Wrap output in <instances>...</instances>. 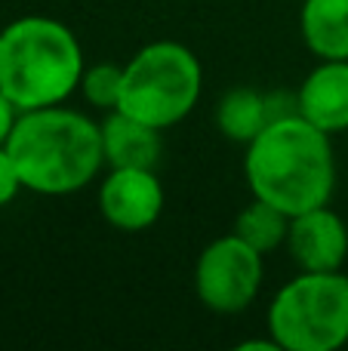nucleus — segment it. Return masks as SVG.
<instances>
[{
    "label": "nucleus",
    "instance_id": "1",
    "mask_svg": "<svg viewBox=\"0 0 348 351\" xmlns=\"http://www.w3.org/2000/svg\"><path fill=\"white\" fill-rule=\"evenodd\" d=\"M244 173L253 197L269 200L290 216L324 206L336 188L330 136L302 114L275 117L247 145Z\"/></svg>",
    "mask_w": 348,
    "mask_h": 351
},
{
    "label": "nucleus",
    "instance_id": "2",
    "mask_svg": "<svg viewBox=\"0 0 348 351\" xmlns=\"http://www.w3.org/2000/svg\"><path fill=\"white\" fill-rule=\"evenodd\" d=\"M22 188L34 194H74L105 167L102 127L65 105L18 111L6 139Z\"/></svg>",
    "mask_w": 348,
    "mask_h": 351
},
{
    "label": "nucleus",
    "instance_id": "3",
    "mask_svg": "<svg viewBox=\"0 0 348 351\" xmlns=\"http://www.w3.org/2000/svg\"><path fill=\"white\" fill-rule=\"evenodd\" d=\"M84 49L68 25L22 16L0 31V93L18 111L62 105L84 77Z\"/></svg>",
    "mask_w": 348,
    "mask_h": 351
},
{
    "label": "nucleus",
    "instance_id": "4",
    "mask_svg": "<svg viewBox=\"0 0 348 351\" xmlns=\"http://www.w3.org/2000/svg\"><path fill=\"white\" fill-rule=\"evenodd\" d=\"M203 90V68L188 47L154 40L123 65L117 111L166 130L185 121Z\"/></svg>",
    "mask_w": 348,
    "mask_h": 351
},
{
    "label": "nucleus",
    "instance_id": "5",
    "mask_svg": "<svg viewBox=\"0 0 348 351\" xmlns=\"http://www.w3.org/2000/svg\"><path fill=\"white\" fill-rule=\"evenodd\" d=\"M269 336L284 351H336L348 342V278L299 271L269 305Z\"/></svg>",
    "mask_w": 348,
    "mask_h": 351
},
{
    "label": "nucleus",
    "instance_id": "6",
    "mask_svg": "<svg viewBox=\"0 0 348 351\" xmlns=\"http://www.w3.org/2000/svg\"><path fill=\"white\" fill-rule=\"evenodd\" d=\"M262 271V253L232 231L207 243L197 256L195 293L216 315H240L259 296Z\"/></svg>",
    "mask_w": 348,
    "mask_h": 351
},
{
    "label": "nucleus",
    "instance_id": "7",
    "mask_svg": "<svg viewBox=\"0 0 348 351\" xmlns=\"http://www.w3.org/2000/svg\"><path fill=\"white\" fill-rule=\"evenodd\" d=\"M99 210L117 231H148L164 213V185L148 167H111L99 185Z\"/></svg>",
    "mask_w": 348,
    "mask_h": 351
},
{
    "label": "nucleus",
    "instance_id": "8",
    "mask_svg": "<svg viewBox=\"0 0 348 351\" xmlns=\"http://www.w3.org/2000/svg\"><path fill=\"white\" fill-rule=\"evenodd\" d=\"M287 253L299 271H343L348 259V225L330 206H312L290 216Z\"/></svg>",
    "mask_w": 348,
    "mask_h": 351
},
{
    "label": "nucleus",
    "instance_id": "9",
    "mask_svg": "<svg viewBox=\"0 0 348 351\" xmlns=\"http://www.w3.org/2000/svg\"><path fill=\"white\" fill-rule=\"evenodd\" d=\"M296 114L336 136L348 130V59H321L296 93Z\"/></svg>",
    "mask_w": 348,
    "mask_h": 351
},
{
    "label": "nucleus",
    "instance_id": "10",
    "mask_svg": "<svg viewBox=\"0 0 348 351\" xmlns=\"http://www.w3.org/2000/svg\"><path fill=\"white\" fill-rule=\"evenodd\" d=\"M102 152L108 167H148L154 170L160 160V130L151 123L129 117L123 111H108L102 123Z\"/></svg>",
    "mask_w": 348,
    "mask_h": 351
},
{
    "label": "nucleus",
    "instance_id": "11",
    "mask_svg": "<svg viewBox=\"0 0 348 351\" xmlns=\"http://www.w3.org/2000/svg\"><path fill=\"white\" fill-rule=\"evenodd\" d=\"M299 28L318 59H348V0H306Z\"/></svg>",
    "mask_w": 348,
    "mask_h": 351
},
{
    "label": "nucleus",
    "instance_id": "12",
    "mask_svg": "<svg viewBox=\"0 0 348 351\" xmlns=\"http://www.w3.org/2000/svg\"><path fill=\"white\" fill-rule=\"evenodd\" d=\"M271 121H275L271 99L250 90V86H234V90H228L225 96L219 99V105H216V127L232 142L250 145Z\"/></svg>",
    "mask_w": 348,
    "mask_h": 351
},
{
    "label": "nucleus",
    "instance_id": "13",
    "mask_svg": "<svg viewBox=\"0 0 348 351\" xmlns=\"http://www.w3.org/2000/svg\"><path fill=\"white\" fill-rule=\"evenodd\" d=\"M234 234L244 237L250 247H256L259 253H271V250L287 243V231H290V213L277 210L269 200L253 197V204H247L244 210L234 219Z\"/></svg>",
    "mask_w": 348,
    "mask_h": 351
},
{
    "label": "nucleus",
    "instance_id": "14",
    "mask_svg": "<svg viewBox=\"0 0 348 351\" xmlns=\"http://www.w3.org/2000/svg\"><path fill=\"white\" fill-rule=\"evenodd\" d=\"M121 84H123V65L114 62H99L92 68H84L80 77V93L84 99L99 111H114L121 102Z\"/></svg>",
    "mask_w": 348,
    "mask_h": 351
},
{
    "label": "nucleus",
    "instance_id": "15",
    "mask_svg": "<svg viewBox=\"0 0 348 351\" xmlns=\"http://www.w3.org/2000/svg\"><path fill=\"white\" fill-rule=\"evenodd\" d=\"M22 191V179H18V170L16 164H12L10 152H6V145L0 148V206L12 204V197Z\"/></svg>",
    "mask_w": 348,
    "mask_h": 351
},
{
    "label": "nucleus",
    "instance_id": "16",
    "mask_svg": "<svg viewBox=\"0 0 348 351\" xmlns=\"http://www.w3.org/2000/svg\"><path fill=\"white\" fill-rule=\"evenodd\" d=\"M16 117H18V108L0 93V148H3L6 139H10L12 127H16Z\"/></svg>",
    "mask_w": 348,
    "mask_h": 351
}]
</instances>
